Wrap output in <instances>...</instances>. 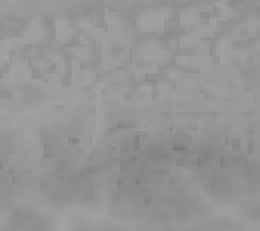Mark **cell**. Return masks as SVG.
Wrapping results in <instances>:
<instances>
[{
    "label": "cell",
    "instance_id": "1",
    "mask_svg": "<svg viewBox=\"0 0 260 231\" xmlns=\"http://www.w3.org/2000/svg\"><path fill=\"white\" fill-rule=\"evenodd\" d=\"M0 231H56L54 221L34 209H16L0 226Z\"/></svg>",
    "mask_w": 260,
    "mask_h": 231
}]
</instances>
